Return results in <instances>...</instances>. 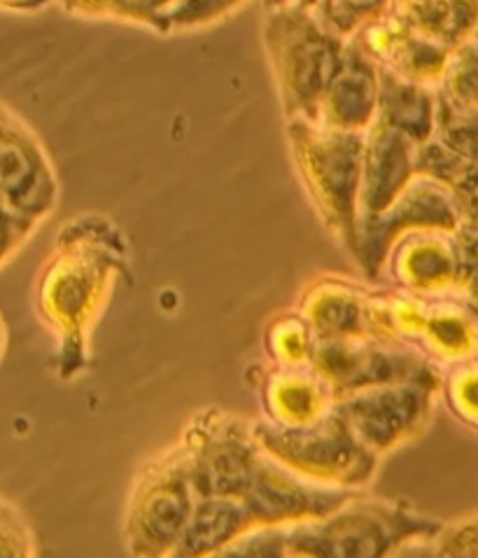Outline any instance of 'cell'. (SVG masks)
Here are the masks:
<instances>
[{"label": "cell", "mask_w": 478, "mask_h": 558, "mask_svg": "<svg viewBox=\"0 0 478 558\" xmlns=\"http://www.w3.org/2000/svg\"><path fill=\"white\" fill-rule=\"evenodd\" d=\"M316 10L285 5L267 12L263 45L290 118L318 120V104L336 73L345 40L329 31Z\"/></svg>", "instance_id": "cell-1"}, {"label": "cell", "mask_w": 478, "mask_h": 558, "mask_svg": "<svg viewBox=\"0 0 478 558\" xmlns=\"http://www.w3.org/2000/svg\"><path fill=\"white\" fill-rule=\"evenodd\" d=\"M348 40H353L376 65H383L418 85L439 82L451 54L449 47L420 36L390 12L361 26Z\"/></svg>", "instance_id": "cell-2"}, {"label": "cell", "mask_w": 478, "mask_h": 558, "mask_svg": "<svg viewBox=\"0 0 478 558\" xmlns=\"http://www.w3.org/2000/svg\"><path fill=\"white\" fill-rule=\"evenodd\" d=\"M376 106L378 65L353 40L345 43L339 69L320 96L318 120L329 129L359 131L373 120Z\"/></svg>", "instance_id": "cell-3"}, {"label": "cell", "mask_w": 478, "mask_h": 558, "mask_svg": "<svg viewBox=\"0 0 478 558\" xmlns=\"http://www.w3.org/2000/svg\"><path fill=\"white\" fill-rule=\"evenodd\" d=\"M192 514L189 494L183 474H161L143 490V500L134 514L136 547L140 551H161L180 539Z\"/></svg>", "instance_id": "cell-4"}, {"label": "cell", "mask_w": 478, "mask_h": 558, "mask_svg": "<svg viewBox=\"0 0 478 558\" xmlns=\"http://www.w3.org/2000/svg\"><path fill=\"white\" fill-rule=\"evenodd\" d=\"M388 12L449 49L474 38L476 0H390Z\"/></svg>", "instance_id": "cell-5"}, {"label": "cell", "mask_w": 478, "mask_h": 558, "mask_svg": "<svg viewBox=\"0 0 478 558\" xmlns=\"http://www.w3.org/2000/svg\"><path fill=\"white\" fill-rule=\"evenodd\" d=\"M343 500V496H327L320 490H310L294 484L287 477H280L275 472L261 470L247 486V514L261 521H280L294 519L302 514H327Z\"/></svg>", "instance_id": "cell-6"}, {"label": "cell", "mask_w": 478, "mask_h": 558, "mask_svg": "<svg viewBox=\"0 0 478 558\" xmlns=\"http://www.w3.org/2000/svg\"><path fill=\"white\" fill-rule=\"evenodd\" d=\"M381 122L402 131L406 138L425 141L434 124V96L425 85L410 82L378 65V106Z\"/></svg>", "instance_id": "cell-7"}, {"label": "cell", "mask_w": 478, "mask_h": 558, "mask_svg": "<svg viewBox=\"0 0 478 558\" xmlns=\"http://www.w3.org/2000/svg\"><path fill=\"white\" fill-rule=\"evenodd\" d=\"M189 474L204 496L243 494L255 477V456L241 439H220L204 449L201 461Z\"/></svg>", "instance_id": "cell-8"}, {"label": "cell", "mask_w": 478, "mask_h": 558, "mask_svg": "<svg viewBox=\"0 0 478 558\" xmlns=\"http://www.w3.org/2000/svg\"><path fill=\"white\" fill-rule=\"evenodd\" d=\"M351 421L365 439L388 445L392 437L408 430V425L422 412L420 392L414 390H388L383 396H369L367 400H355L345 404Z\"/></svg>", "instance_id": "cell-9"}, {"label": "cell", "mask_w": 478, "mask_h": 558, "mask_svg": "<svg viewBox=\"0 0 478 558\" xmlns=\"http://www.w3.org/2000/svg\"><path fill=\"white\" fill-rule=\"evenodd\" d=\"M192 519L180 533L177 545L187 554H204L216 547H222L229 537H234L247 519V510L236 502L222 498H210L196 507Z\"/></svg>", "instance_id": "cell-10"}, {"label": "cell", "mask_w": 478, "mask_h": 558, "mask_svg": "<svg viewBox=\"0 0 478 558\" xmlns=\"http://www.w3.org/2000/svg\"><path fill=\"white\" fill-rule=\"evenodd\" d=\"M343 430H320L310 435H294V437H280L292 445V453L299 463L310 468H324L336 470L341 461L351 463L357 458V449L348 437H343Z\"/></svg>", "instance_id": "cell-11"}, {"label": "cell", "mask_w": 478, "mask_h": 558, "mask_svg": "<svg viewBox=\"0 0 478 558\" xmlns=\"http://www.w3.org/2000/svg\"><path fill=\"white\" fill-rule=\"evenodd\" d=\"M390 8V0H320L316 12L318 20L336 33L339 38L348 40L355 33L383 16Z\"/></svg>", "instance_id": "cell-12"}, {"label": "cell", "mask_w": 478, "mask_h": 558, "mask_svg": "<svg viewBox=\"0 0 478 558\" xmlns=\"http://www.w3.org/2000/svg\"><path fill=\"white\" fill-rule=\"evenodd\" d=\"M245 0H175L163 12V31H185L216 24L238 10Z\"/></svg>", "instance_id": "cell-13"}, {"label": "cell", "mask_w": 478, "mask_h": 558, "mask_svg": "<svg viewBox=\"0 0 478 558\" xmlns=\"http://www.w3.org/2000/svg\"><path fill=\"white\" fill-rule=\"evenodd\" d=\"M175 0H118L120 20L150 26L159 33L163 31V12H167Z\"/></svg>", "instance_id": "cell-14"}, {"label": "cell", "mask_w": 478, "mask_h": 558, "mask_svg": "<svg viewBox=\"0 0 478 558\" xmlns=\"http://www.w3.org/2000/svg\"><path fill=\"white\" fill-rule=\"evenodd\" d=\"M24 229L26 225L22 222V213L0 204V262L14 251V245L20 241V234Z\"/></svg>", "instance_id": "cell-15"}, {"label": "cell", "mask_w": 478, "mask_h": 558, "mask_svg": "<svg viewBox=\"0 0 478 558\" xmlns=\"http://www.w3.org/2000/svg\"><path fill=\"white\" fill-rule=\"evenodd\" d=\"M63 10L75 16H106V20H120L118 0H61Z\"/></svg>", "instance_id": "cell-16"}, {"label": "cell", "mask_w": 478, "mask_h": 558, "mask_svg": "<svg viewBox=\"0 0 478 558\" xmlns=\"http://www.w3.org/2000/svg\"><path fill=\"white\" fill-rule=\"evenodd\" d=\"M22 529L16 526L14 521V512L10 507H5V502L0 500V556H10V554H22L20 545L22 543Z\"/></svg>", "instance_id": "cell-17"}, {"label": "cell", "mask_w": 478, "mask_h": 558, "mask_svg": "<svg viewBox=\"0 0 478 558\" xmlns=\"http://www.w3.org/2000/svg\"><path fill=\"white\" fill-rule=\"evenodd\" d=\"M47 3H49V0H0V8L30 12V10H40Z\"/></svg>", "instance_id": "cell-18"}, {"label": "cell", "mask_w": 478, "mask_h": 558, "mask_svg": "<svg viewBox=\"0 0 478 558\" xmlns=\"http://www.w3.org/2000/svg\"><path fill=\"white\" fill-rule=\"evenodd\" d=\"M263 10H278V8H285V5H292V0H261Z\"/></svg>", "instance_id": "cell-19"}, {"label": "cell", "mask_w": 478, "mask_h": 558, "mask_svg": "<svg viewBox=\"0 0 478 558\" xmlns=\"http://www.w3.org/2000/svg\"><path fill=\"white\" fill-rule=\"evenodd\" d=\"M320 0H292V5H299V8H306V10H316Z\"/></svg>", "instance_id": "cell-20"}, {"label": "cell", "mask_w": 478, "mask_h": 558, "mask_svg": "<svg viewBox=\"0 0 478 558\" xmlns=\"http://www.w3.org/2000/svg\"><path fill=\"white\" fill-rule=\"evenodd\" d=\"M0 351H3V325H0Z\"/></svg>", "instance_id": "cell-21"}]
</instances>
